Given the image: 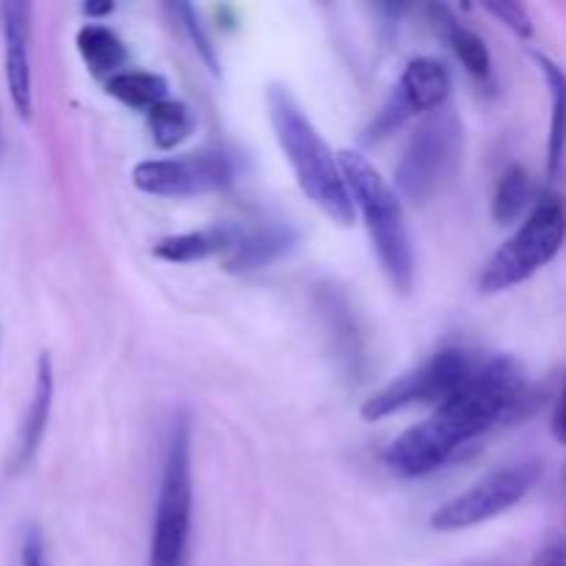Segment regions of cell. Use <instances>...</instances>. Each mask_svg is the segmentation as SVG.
Here are the masks:
<instances>
[{"label": "cell", "instance_id": "cell-18", "mask_svg": "<svg viewBox=\"0 0 566 566\" xmlns=\"http://www.w3.org/2000/svg\"><path fill=\"white\" fill-rule=\"evenodd\" d=\"M105 92L114 99H119L127 108H136L147 114L158 103L169 99V83L158 72L144 70H125L105 83Z\"/></svg>", "mask_w": 566, "mask_h": 566}, {"label": "cell", "instance_id": "cell-6", "mask_svg": "<svg viewBox=\"0 0 566 566\" xmlns=\"http://www.w3.org/2000/svg\"><path fill=\"white\" fill-rule=\"evenodd\" d=\"M462 160V122L451 105L423 116L409 136L396 166V186L401 199L423 205L451 180Z\"/></svg>", "mask_w": 566, "mask_h": 566}, {"label": "cell", "instance_id": "cell-13", "mask_svg": "<svg viewBox=\"0 0 566 566\" xmlns=\"http://www.w3.org/2000/svg\"><path fill=\"white\" fill-rule=\"evenodd\" d=\"M296 241V230L285 221H269V224H260L254 230L238 232L235 243L224 254V269L232 271V274L260 271L291 254Z\"/></svg>", "mask_w": 566, "mask_h": 566}, {"label": "cell", "instance_id": "cell-26", "mask_svg": "<svg viewBox=\"0 0 566 566\" xmlns=\"http://www.w3.org/2000/svg\"><path fill=\"white\" fill-rule=\"evenodd\" d=\"M114 11V3H86L83 6V14L86 17H108Z\"/></svg>", "mask_w": 566, "mask_h": 566}, {"label": "cell", "instance_id": "cell-23", "mask_svg": "<svg viewBox=\"0 0 566 566\" xmlns=\"http://www.w3.org/2000/svg\"><path fill=\"white\" fill-rule=\"evenodd\" d=\"M20 566H50L48 545L39 528H28L20 545Z\"/></svg>", "mask_w": 566, "mask_h": 566}, {"label": "cell", "instance_id": "cell-3", "mask_svg": "<svg viewBox=\"0 0 566 566\" xmlns=\"http://www.w3.org/2000/svg\"><path fill=\"white\" fill-rule=\"evenodd\" d=\"M343 175L352 191L354 210H359L368 235L374 241L376 258L396 291L407 293L415 282V247L403 216L401 193L374 169L363 153H340Z\"/></svg>", "mask_w": 566, "mask_h": 566}, {"label": "cell", "instance_id": "cell-16", "mask_svg": "<svg viewBox=\"0 0 566 566\" xmlns=\"http://www.w3.org/2000/svg\"><path fill=\"white\" fill-rule=\"evenodd\" d=\"M77 53L94 77L108 83L111 77L125 72L127 48L108 25L103 22H86L75 36Z\"/></svg>", "mask_w": 566, "mask_h": 566}, {"label": "cell", "instance_id": "cell-17", "mask_svg": "<svg viewBox=\"0 0 566 566\" xmlns=\"http://www.w3.org/2000/svg\"><path fill=\"white\" fill-rule=\"evenodd\" d=\"M551 92V133H547V171L556 177L566 155V72L547 55H534Z\"/></svg>", "mask_w": 566, "mask_h": 566}, {"label": "cell", "instance_id": "cell-2", "mask_svg": "<svg viewBox=\"0 0 566 566\" xmlns=\"http://www.w3.org/2000/svg\"><path fill=\"white\" fill-rule=\"evenodd\" d=\"M265 108H269L271 127L285 153L298 188L307 193L315 208L324 210L332 221L348 227L354 221V199L348 191L346 175H343L340 155L332 153L326 138L298 105V99L287 92V86H269L265 92Z\"/></svg>", "mask_w": 566, "mask_h": 566}, {"label": "cell", "instance_id": "cell-15", "mask_svg": "<svg viewBox=\"0 0 566 566\" xmlns=\"http://www.w3.org/2000/svg\"><path fill=\"white\" fill-rule=\"evenodd\" d=\"M238 232L232 227H205V230L180 232V235H169L164 241L155 243L153 254L164 263L186 265L208 260L213 254H227L235 243Z\"/></svg>", "mask_w": 566, "mask_h": 566}, {"label": "cell", "instance_id": "cell-11", "mask_svg": "<svg viewBox=\"0 0 566 566\" xmlns=\"http://www.w3.org/2000/svg\"><path fill=\"white\" fill-rule=\"evenodd\" d=\"M31 3L3 0L0 3V36H3L6 83L11 103L22 119H31L33 77H31Z\"/></svg>", "mask_w": 566, "mask_h": 566}, {"label": "cell", "instance_id": "cell-27", "mask_svg": "<svg viewBox=\"0 0 566 566\" xmlns=\"http://www.w3.org/2000/svg\"><path fill=\"white\" fill-rule=\"evenodd\" d=\"M3 144H6V138H3V111H0V155H3Z\"/></svg>", "mask_w": 566, "mask_h": 566}, {"label": "cell", "instance_id": "cell-9", "mask_svg": "<svg viewBox=\"0 0 566 566\" xmlns=\"http://www.w3.org/2000/svg\"><path fill=\"white\" fill-rule=\"evenodd\" d=\"M235 180V166L224 153H191L180 158H149L136 164L133 182L153 197H199L224 191Z\"/></svg>", "mask_w": 566, "mask_h": 566}, {"label": "cell", "instance_id": "cell-5", "mask_svg": "<svg viewBox=\"0 0 566 566\" xmlns=\"http://www.w3.org/2000/svg\"><path fill=\"white\" fill-rule=\"evenodd\" d=\"M566 241V210L556 197L542 199L534 205L528 219L520 230L497 247V252L486 260L479 276L481 293L512 291V287L528 282L536 271L545 269Z\"/></svg>", "mask_w": 566, "mask_h": 566}, {"label": "cell", "instance_id": "cell-1", "mask_svg": "<svg viewBox=\"0 0 566 566\" xmlns=\"http://www.w3.org/2000/svg\"><path fill=\"white\" fill-rule=\"evenodd\" d=\"M528 381L512 357H492L429 420L412 426L390 442L385 462L403 479H420L440 470L464 442L484 434L523 401Z\"/></svg>", "mask_w": 566, "mask_h": 566}, {"label": "cell", "instance_id": "cell-7", "mask_svg": "<svg viewBox=\"0 0 566 566\" xmlns=\"http://www.w3.org/2000/svg\"><path fill=\"white\" fill-rule=\"evenodd\" d=\"M479 365L481 363H475L473 354L464 352V348H442L434 357L426 359L423 365L407 370V374L392 379L387 387H381L379 392H374L363 403L359 415L368 423H376V420L403 412V409L415 407V403H434V407H440L442 401H448L473 376Z\"/></svg>", "mask_w": 566, "mask_h": 566}, {"label": "cell", "instance_id": "cell-21", "mask_svg": "<svg viewBox=\"0 0 566 566\" xmlns=\"http://www.w3.org/2000/svg\"><path fill=\"white\" fill-rule=\"evenodd\" d=\"M175 11H177V14H180L182 28H186V31H188V36H191L193 48L199 50V55H202L205 64L210 66V72H219V59H216V50H213V44H210L208 33H205V28H202V22H199V17H197V11H193V6L177 3Z\"/></svg>", "mask_w": 566, "mask_h": 566}, {"label": "cell", "instance_id": "cell-12", "mask_svg": "<svg viewBox=\"0 0 566 566\" xmlns=\"http://www.w3.org/2000/svg\"><path fill=\"white\" fill-rule=\"evenodd\" d=\"M53 392H55V379H53V363H50L48 354H39L36 359V379H33V392L31 401H28L25 415L20 420V429L14 437V451H11V470H25L33 462L36 451L42 448L44 431L50 423V409H53Z\"/></svg>", "mask_w": 566, "mask_h": 566}, {"label": "cell", "instance_id": "cell-22", "mask_svg": "<svg viewBox=\"0 0 566 566\" xmlns=\"http://www.w3.org/2000/svg\"><path fill=\"white\" fill-rule=\"evenodd\" d=\"M484 9L490 11V14H495L497 20L503 22V25L512 28L517 36L528 39L531 33H534V25H531L528 11H525L520 3H512V0H490V3H484Z\"/></svg>", "mask_w": 566, "mask_h": 566}, {"label": "cell", "instance_id": "cell-8", "mask_svg": "<svg viewBox=\"0 0 566 566\" xmlns=\"http://www.w3.org/2000/svg\"><path fill=\"white\" fill-rule=\"evenodd\" d=\"M539 479V462H514L509 468L495 470V473L475 481L462 495L451 497L440 509H434L431 528L442 531V534H457V531H468L475 528V525L490 523V520L501 517L509 509L517 506L534 490Z\"/></svg>", "mask_w": 566, "mask_h": 566}, {"label": "cell", "instance_id": "cell-24", "mask_svg": "<svg viewBox=\"0 0 566 566\" xmlns=\"http://www.w3.org/2000/svg\"><path fill=\"white\" fill-rule=\"evenodd\" d=\"M553 437H556L558 446L566 448V381L562 387V396L556 401V412H553Z\"/></svg>", "mask_w": 566, "mask_h": 566}, {"label": "cell", "instance_id": "cell-4", "mask_svg": "<svg viewBox=\"0 0 566 566\" xmlns=\"http://www.w3.org/2000/svg\"><path fill=\"white\" fill-rule=\"evenodd\" d=\"M191 423L188 418H177L166 437L153 539H149V566H191Z\"/></svg>", "mask_w": 566, "mask_h": 566}, {"label": "cell", "instance_id": "cell-14", "mask_svg": "<svg viewBox=\"0 0 566 566\" xmlns=\"http://www.w3.org/2000/svg\"><path fill=\"white\" fill-rule=\"evenodd\" d=\"M429 17L434 31L446 39V44L453 50V55L462 61L464 70L473 77L486 81V77L492 75V55L490 48L484 44V39L475 31H470L464 22H459L457 14H453L448 6H431Z\"/></svg>", "mask_w": 566, "mask_h": 566}, {"label": "cell", "instance_id": "cell-25", "mask_svg": "<svg viewBox=\"0 0 566 566\" xmlns=\"http://www.w3.org/2000/svg\"><path fill=\"white\" fill-rule=\"evenodd\" d=\"M534 566H566V542H553L545 551H539Z\"/></svg>", "mask_w": 566, "mask_h": 566}, {"label": "cell", "instance_id": "cell-19", "mask_svg": "<svg viewBox=\"0 0 566 566\" xmlns=\"http://www.w3.org/2000/svg\"><path fill=\"white\" fill-rule=\"evenodd\" d=\"M147 125L153 133V142L158 149H175L186 142L197 127L191 108L180 99H164L155 108L147 111Z\"/></svg>", "mask_w": 566, "mask_h": 566}, {"label": "cell", "instance_id": "cell-20", "mask_svg": "<svg viewBox=\"0 0 566 566\" xmlns=\"http://www.w3.org/2000/svg\"><path fill=\"white\" fill-rule=\"evenodd\" d=\"M531 197H534V186H531V175L520 166L503 171L501 182H497L495 199H492V216L501 224H512L514 219L525 213Z\"/></svg>", "mask_w": 566, "mask_h": 566}, {"label": "cell", "instance_id": "cell-10", "mask_svg": "<svg viewBox=\"0 0 566 566\" xmlns=\"http://www.w3.org/2000/svg\"><path fill=\"white\" fill-rule=\"evenodd\" d=\"M451 86V72L442 61L431 59V55H418V59L409 61L403 75L398 77L396 92L381 105L379 116L370 125V142L387 138L412 116L431 114V111L448 105Z\"/></svg>", "mask_w": 566, "mask_h": 566}]
</instances>
